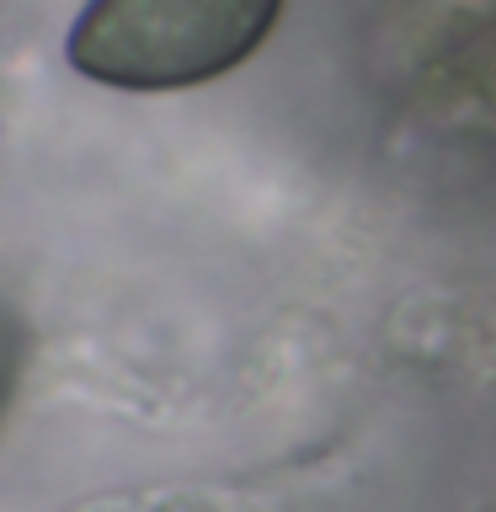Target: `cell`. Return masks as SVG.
<instances>
[{
	"label": "cell",
	"mask_w": 496,
	"mask_h": 512,
	"mask_svg": "<svg viewBox=\"0 0 496 512\" xmlns=\"http://www.w3.org/2000/svg\"><path fill=\"white\" fill-rule=\"evenodd\" d=\"M283 0H86L64 54L118 91H187L246 64Z\"/></svg>",
	"instance_id": "6da1fadb"
},
{
	"label": "cell",
	"mask_w": 496,
	"mask_h": 512,
	"mask_svg": "<svg viewBox=\"0 0 496 512\" xmlns=\"http://www.w3.org/2000/svg\"><path fill=\"white\" fill-rule=\"evenodd\" d=\"M16 368H22V326L0 310V406H6V395L16 384Z\"/></svg>",
	"instance_id": "7a4b0ae2"
}]
</instances>
